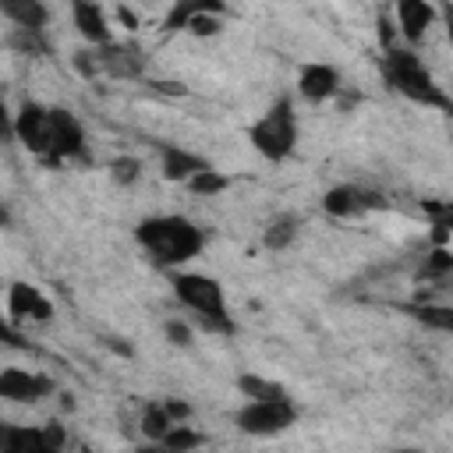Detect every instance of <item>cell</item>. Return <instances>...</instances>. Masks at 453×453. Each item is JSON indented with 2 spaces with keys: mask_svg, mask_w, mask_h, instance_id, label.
Here are the masks:
<instances>
[{
  "mask_svg": "<svg viewBox=\"0 0 453 453\" xmlns=\"http://www.w3.org/2000/svg\"><path fill=\"white\" fill-rule=\"evenodd\" d=\"M71 25L85 39V46H106V42H113V28H110L106 7L99 0H71Z\"/></svg>",
  "mask_w": 453,
  "mask_h": 453,
  "instance_id": "15",
  "label": "cell"
},
{
  "mask_svg": "<svg viewBox=\"0 0 453 453\" xmlns=\"http://www.w3.org/2000/svg\"><path fill=\"white\" fill-rule=\"evenodd\" d=\"M163 449H170V453H188V449H198V446H209V435L202 432V428H195L191 421H180V425H173L166 435H163V442H159Z\"/></svg>",
  "mask_w": 453,
  "mask_h": 453,
  "instance_id": "25",
  "label": "cell"
},
{
  "mask_svg": "<svg viewBox=\"0 0 453 453\" xmlns=\"http://www.w3.org/2000/svg\"><path fill=\"white\" fill-rule=\"evenodd\" d=\"M4 308H7V322L11 326H46L53 315H57V304L53 297L39 287V283H28V280H14L7 287V297H4Z\"/></svg>",
  "mask_w": 453,
  "mask_h": 453,
  "instance_id": "9",
  "label": "cell"
},
{
  "mask_svg": "<svg viewBox=\"0 0 453 453\" xmlns=\"http://www.w3.org/2000/svg\"><path fill=\"white\" fill-rule=\"evenodd\" d=\"M379 74H382V85L389 92H396L400 99L425 106V110H435L442 117H453V96L435 81V74L425 67V60L418 57L414 46H407V42L386 46L382 60H379Z\"/></svg>",
  "mask_w": 453,
  "mask_h": 453,
  "instance_id": "2",
  "label": "cell"
},
{
  "mask_svg": "<svg viewBox=\"0 0 453 453\" xmlns=\"http://www.w3.org/2000/svg\"><path fill=\"white\" fill-rule=\"evenodd\" d=\"M110 180L117 188H134L142 180V159L138 156H113L110 159Z\"/></svg>",
  "mask_w": 453,
  "mask_h": 453,
  "instance_id": "28",
  "label": "cell"
},
{
  "mask_svg": "<svg viewBox=\"0 0 453 453\" xmlns=\"http://www.w3.org/2000/svg\"><path fill=\"white\" fill-rule=\"evenodd\" d=\"M163 403H166V411H170V418H173L177 425L195 418V407H191L188 400H180V396H163Z\"/></svg>",
  "mask_w": 453,
  "mask_h": 453,
  "instance_id": "32",
  "label": "cell"
},
{
  "mask_svg": "<svg viewBox=\"0 0 453 453\" xmlns=\"http://www.w3.org/2000/svg\"><path fill=\"white\" fill-rule=\"evenodd\" d=\"M382 209H389V198L382 191L365 188V184H354V180L333 184L322 195V212L329 219H357L365 212H382Z\"/></svg>",
  "mask_w": 453,
  "mask_h": 453,
  "instance_id": "8",
  "label": "cell"
},
{
  "mask_svg": "<svg viewBox=\"0 0 453 453\" xmlns=\"http://www.w3.org/2000/svg\"><path fill=\"white\" fill-rule=\"evenodd\" d=\"M67 446L64 425H4L0 453H60Z\"/></svg>",
  "mask_w": 453,
  "mask_h": 453,
  "instance_id": "10",
  "label": "cell"
},
{
  "mask_svg": "<svg viewBox=\"0 0 453 453\" xmlns=\"http://www.w3.org/2000/svg\"><path fill=\"white\" fill-rule=\"evenodd\" d=\"M234 386H237V393H241L244 400H283V396H290L283 382L265 379V375H258V372H241V375L234 379Z\"/></svg>",
  "mask_w": 453,
  "mask_h": 453,
  "instance_id": "21",
  "label": "cell"
},
{
  "mask_svg": "<svg viewBox=\"0 0 453 453\" xmlns=\"http://www.w3.org/2000/svg\"><path fill=\"white\" fill-rule=\"evenodd\" d=\"M297 418H301V411L290 396H283V400H244L234 411V425L248 439H273V435L294 428Z\"/></svg>",
  "mask_w": 453,
  "mask_h": 453,
  "instance_id": "5",
  "label": "cell"
},
{
  "mask_svg": "<svg viewBox=\"0 0 453 453\" xmlns=\"http://www.w3.org/2000/svg\"><path fill=\"white\" fill-rule=\"evenodd\" d=\"M71 64H74V71H78L81 78H99V74H103L96 46H88V50H74V53H71Z\"/></svg>",
  "mask_w": 453,
  "mask_h": 453,
  "instance_id": "30",
  "label": "cell"
},
{
  "mask_svg": "<svg viewBox=\"0 0 453 453\" xmlns=\"http://www.w3.org/2000/svg\"><path fill=\"white\" fill-rule=\"evenodd\" d=\"M223 18L226 14H198V18H191L188 21V35H198V39H212V35H219L223 32Z\"/></svg>",
  "mask_w": 453,
  "mask_h": 453,
  "instance_id": "29",
  "label": "cell"
},
{
  "mask_svg": "<svg viewBox=\"0 0 453 453\" xmlns=\"http://www.w3.org/2000/svg\"><path fill=\"white\" fill-rule=\"evenodd\" d=\"M396 311L407 315L411 322H418L421 329H432V333H453V304H446V301L414 297V301H400Z\"/></svg>",
  "mask_w": 453,
  "mask_h": 453,
  "instance_id": "18",
  "label": "cell"
},
{
  "mask_svg": "<svg viewBox=\"0 0 453 453\" xmlns=\"http://www.w3.org/2000/svg\"><path fill=\"white\" fill-rule=\"evenodd\" d=\"M248 145L265 159V163H283L297 149V113L294 99L283 92L269 103V110L248 127Z\"/></svg>",
  "mask_w": 453,
  "mask_h": 453,
  "instance_id": "4",
  "label": "cell"
},
{
  "mask_svg": "<svg viewBox=\"0 0 453 453\" xmlns=\"http://www.w3.org/2000/svg\"><path fill=\"white\" fill-rule=\"evenodd\" d=\"M106 347H110V350H120V354H131V347H124L120 336H106Z\"/></svg>",
  "mask_w": 453,
  "mask_h": 453,
  "instance_id": "34",
  "label": "cell"
},
{
  "mask_svg": "<svg viewBox=\"0 0 453 453\" xmlns=\"http://www.w3.org/2000/svg\"><path fill=\"white\" fill-rule=\"evenodd\" d=\"M453 276V248L446 244H435L425 251L421 258V269H418V280H428V283H442Z\"/></svg>",
  "mask_w": 453,
  "mask_h": 453,
  "instance_id": "24",
  "label": "cell"
},
{
  "mask_svg": "<svg viewBox=\"0 0 453 453\" xmlns=\"http://www.w3.org/2000/svg\"><path fill=\"white\" fill-rule=\"evenodd\" d=\"M50 124H53V142H50V159L46 166H64V163H78L88 166L92 163V149H88V134L85 124L67 110V106H50Z\"/></svg>",
  "mask_w": 453,
  "mask_h": 453,
  "instance_id": "6",
  "label": "cell"
},
{
  "mask_svg": "<svg viewBox=\"0 0 453 453\" xmlns=\"http://www.w3.org/2000/svg\"><path fill=\"white\" fill-rule=\"evenodd\" d=\"M198 14H226L230 18L234 11H230L226 0H170L166 14L159 21V32L163 35H180L188 28V21L198 18Z\"/></svg>",
  "mask_w": 453,
  "mask_h": 453,
  "instance_id": "17",
  "label": "cell"
},
{
  "mask_svg": "<svg viewBox=\"0 0 453 453\" xmlns=\"http://www.w3.org/2000/svg\"><path fill=\"white\" fill-rule=\"evenodd\" d=\"M170 290H173L177 304L191 311V319L198 322V329L223 333V336H234L237 333V322H234V315L226 308L223 283L216 276L198 273V269H170Z\"/></svg>",
  "mask_w": 453,
  "mask_h": 453,
  "instance_id": "3",
  "label": "cell"
},
{
  "mask_svg": "<svg viewBox=\"0 0 453 453\" xmlns=\"http://www.w3.org/2000/svg\"><path fill=\"white\" fill-rule=\"evenodd\" d=\"M163 333H166V340H170L173 347H191V343H195V326L184 322V319H166V322H163Z\"/></svg>",
  "mask_w": 453,
  "mask_h": 453,
  "instance_id": "31",
  "label": "cell"
},
{
  "mask_svg": "<svg viewBox=\"0 0 453 453\" xmlns=\"http://www.w3.org/2000/svg\"><path fill=\"white\" fill-rule=\"evenodd\" d=\"M177 421L170 418V411H166V403L163 400H149L145 407H142V418H138V428H142V435L149 439V442H163V435L173 428Z\"/></svg>",
  "mask_w": 453,
  "mask_h": 453,
  "instance_id": "23",
  "label": "cell"
},
{
  "mask_svg": "<svg viewBox=\"0 0 453 453\" xmlns=\"http://www.w3.org/2000/svg\"><path fill=\"white\" fill-rule=\"evenodd\" d=\"M53 393H57V379H50L46 372H32V368H4L0 372V400H7V403L35 407Z\"/></svg>",
  "mask_w": 453,
  "mask_h": 453,
  "instance_id": "11",
  "label": "cell"
},
{
  "mask_svg": "<svg viewBox=\"0 0 453 453\" xmlns=\"http://www.w3.org/2000/svg\"><path fill=\"white\" fill-rule=\"evenodd\" d=\"M11 134L14 142L35 156L39 163L50 159V142H53V124H50V106L35 103V99H21L14 117H11Z\"/></svg>",
  "mask_w": 453,
  "mask_h": 453,
  "instance_id": "7",
  "label": "cell"
},
{
  "mask_svg": "<svg viewBox=\"0 0 453 453\" xmlns=\"http://www.w3.org/2000/svg\"><path fill=\"white\" fill-rule=\"evenodd\" d=\"M294 85H297V96H301L304 103L322 106V103L336 99V92H340V85H343V74H340V67L329 64V60H308V64H301Z\"/></svg>",
  "mask_w": 453,
  "mask_h": 453,
  "instance_id": "12",
  "label": "cell"
},
{
  "mask_svg": "<svg viewBox=\"0 0 453 453\" xmlns=\"http://www.w3.org/2000/svg\"><path fill=\"white\" fill-rule=\"evenodd\" d=\"M393 18H396V32L407 46H418L428 28L439 21V7L432 0H393Z\"/></svg>",
  "mask_w": 453,
  "mask_h": 453,
  "instance_id": "14",
  "label": "cell"
},
{
  "mask_svg": "<svg viewBox=\"0 0 453 453\" xmlns=\"http://www.w3.org/2000/svg\"><path fill=\"white\" fill-rule=\"evenodd\" d=\"M301 234V216L297 212H276L262 226V248L265 251H287Z\"/></svg>",
  "mask_w": 453,
  "mask_h": 453,
  "instance_id": "20",
  "label": "cell"
},
{
  "mask_svg": "<svg viewBox=\"0 0 453 453\" xmlns=\"http://www.w3.org/2000/svg\"><path fill=\"white\" fill-rule=\"evenodd\" d=\"M134 241L159 269H184L191 258L202 255L205 234L202 226L184 212H152L134 223Z\"/></svg>",
  "mask_w": 453,
  "mask_h": 453,
  "instance_id": "1",
  "label": "cell"
},
{
  "mask_svg": "<svg viewBox=\"0 0 453 453\" xmlns=\"http://www.w3.org/2000/svg\"><path fill=\"white\" fill-rule=\"evenodd\" d=\"M421 216L432 223L435 244H446L453 237V198H421Z\"/></svg>",
  "mask_w": 453,
  "mask_h": 453,
  "instance_id": "22",
  "label": "cell"
},
{
  "mask_svg": "<svg viewBox=\"0 0 453 453\" xmlns=\"http://www.w3.org/2000/svg\"><path fill=\"white\" fill-rule=\"evenodd\" d=\"M152 149H156V156H159V173H163V180H170V184H188L198 170L212 166V159H205L202 152L184 149V145H173V142H152Z\"/></svg>",
  "mask_w": 453,
  "mask_h": 453,
  "instance_id": "13",
  "label": "cell"
},
{
  "mask_svg": "<svg viewBox=\"0 0 453 453\" xmlns=\"http://www.w3.org/2000/svg\"><path fill=\"white\" fill-rule=\"evenodd\" d=\"M439 21H442L446 42H449V50H453V4H442V7H439Z\"/></svg>",
  "mask_w": 453,
  "mask_h": 453,
  "instance_id": "33",
  "label": "cell"
},
{
  "mask_svg": "<svg viewBox=\"0 0 453 453\" xmlns=\"http://www.w3.org/2000/svg\"><path fill=\"white\" fill-rule=\"evenodd\" d=\"M7 46L21 57H50V39L46 32H32V28H11Z\"/></svg>",
  "mask_w": 453,
  "mask_h": 453,
  "instance_id": "27",
  "label": "cell"
},
{
  "mask_svg": "<svg viewBox=\"0 0 453 453\" xmlns=\"http://www.w3.org/2000/svg\"><path fill=\"white\" fill-rule=\"evenodd\" d=\"M0 14H4L14 28L46 32V25H50V7H46L42 0H0Z\"/></svg>",
  "mask_w": 453,
  "mask_h": 453,
  "instance_id": "19",
  "label": "cell"
},
{
  "mask_svg": "<svg viewBox=\"0 0 453 453\" xmlns=\"http://www.w3.org/2000/svg\"><path fill=\"white\" fill-rule=\"evenodd\" d=\"M230 184H234L230 173H223V170H216V166H205V170H198L184 188H188L191 195H198V198H216V195H223Z\"/></svg>",
  "mask_w": 453,
  "mask_h": 453,
  "instance_id": "26",
  "label": "cell"
},
{
  "mask_svg": "<svg viewBox=\"0 0 453 453\" xmlns=\"http://www.w3.org/2000/svg\"><path fill=\"white\" fill-rule=\"evenodd\" d=\"M96 53H99V67H103V74H110V78H145V67H149V60H145V53L138 50V46H131V42H106V46H96Z\"/></svg>",
  "mask_w": 453,
  "mask_h": 453,
  "instance_id": "16",
  "label": "cell"
}]
</instances>
